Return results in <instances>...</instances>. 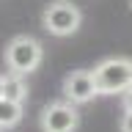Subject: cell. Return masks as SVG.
Here are the masks:
<instances>
[{
	"mask_svg": "<svg viewBox=\"0 0 132 132\" xmlns=\"http://www.w3.org/2000/svg\"><path fill=\"white\" fill-rule=\"evenodd\" d=\"M96 94H121L132 88V61L129 58H105L94 66Z\"/></svg>",
	"mask_w": 132,
	"mask_h": 132,
	"instance_id": "cell-1",
	"label": "cell"
},
{
	"mask_svg": "<svg viewBox=\"0 0 132 132\" xmlns=\"http://www.w3.org/2000/svg\"><path fill=\"white\" fill-rule=\"evenodd\" d=\"M41 58H44V50L33 36H16L6 47V63L14 74H30L41 63Z\"/></svg>",
	"mask_w": 132,
	"mask_h": 132,
	"instance_id": "cell-2",
	"label": "cell"
},
{
	"mask_svg": "<svg viewBox=\"0 0 132 132\" xmlns=\"http://www.w3.org/2000/svg\"><path fill=\"white\" fill-rule=\"evenodd\" d=\"M44 28H47L52 36H72L82 22V14L80 8L69 3V0H55L44 8Z\"/></svg>",
	"mask_w": 132,
	"mask_h": 132,
	"instance_id": "cell-3",
	"label": "cell"
},
{
	"mask_svg": "<svg viewBox=\"0 0 132 132\" xmlns=\"http://www.w3.org/2000/svg\"><path fill=\"white\" fill-rule=\"evenodd\" d=\"M80 124V113L72 102H52L41 113V129L44 132H74Z\"/></svg>",
	"mask_w": 132,
	"mask_h": 132,
	"instance_id": "cell-4",
	"label": "cell"
},
{
	"mask_svg": "<svg viewBox=\"0 0 132 132\" xmlns=\"http://www.w3.org/2000/svg\"><path fill=\"white\" fill-rule=\"evenodd\" d=\"M63 91H66V96H69V102H72V105H85V102H91V99L96 96V82H94V74L85 72V69L72 72L69 77H66V82H63Z\"/></svg>",
	"mask_w": 132,
	"mask_h": 132,
	"instance_id": "cell-5",
	"label": "cell"
},
{
	"mask_svg": "<svg viewBox=\"0 0 132 132\" xmlns=\"http://www.w3.org/2000/svg\"><path fill=\"white\" fill-rule=\"evenodd\" d=\"M3 99L16 102V105H22L25 99H28V85H25L22 74H8V77H3Z\"/></svg>",
	"mask_w": 132,
	"mask_h": 132,
	"instance_id": "cell-6",
	"label": "cell"
},
{
	"mask_svg": "<svg viewBox=\"0 0 132 132\" xmlns=\"http://www.w3.org/2000/svg\"><path fill=\"white\" fill-rule=\"evenodd\" d=\"M19 118H22V105L8 102V99L0 96V129H6V127H16Z\"/></svg>",
	"mask_w": 132,
	"mask_h": 132,
	"instance_id": "cell-7",
	"label": "cell"
},
{
	"mask_svg": "<svg viewBox=\"0 0 132 132\" xmlns=\"http://www.w3.org/2000/svg\"><path fill=\"white\" fill-rule=\"evenodd\" d=\"M121 132H132V113H124V118H121Z\"/></svg>",
	"mask_w": 132,
	"mask_h": 132,
	"instance_id": "cell-8",
	"label": "cell"
},
{
	"mask_svg": "<svg viewBox=\"0 0 132 132\" xmlns=\"http://www.w3.org/2000/svg\"><path fill=\"white\" fill-rule=\"evenodd\" d=\"M124 110H127V113H132V88L124 91Z\"/></svg>",
	"mask_w": 132,
	"mask_h": 132,
	"instance_id": "cell-9",
	"label": "cell"
},
{
	"mask_svg": "<svg viewBox=\"0 0 132 132\" xmlns=\"http://www.w3.org/2000/svg\"><path fill=\"white\" fill-rule=\"evenodd\" d=\"M0 96H3V77H0Z\"/></svg>",
	"mask_w": 132,
	"mask_h": 132,
	"instance_id": "cell-10",
	"label": "cell"
},
{
	"mask_svg": "<svg viewBox=\"0 0 132 132\" xmlns=\"http://www.w3.org/2000/svg\"><path fill=\"white\" fill-rule=\"evenodd\" d=\"M129 6H132V0H129Z\"/></svg>",
	"mask_w": 132,
	"mask_h": 132,
	"instance_id": "cell-11",
	"label": "cell"
}]
</instances>
